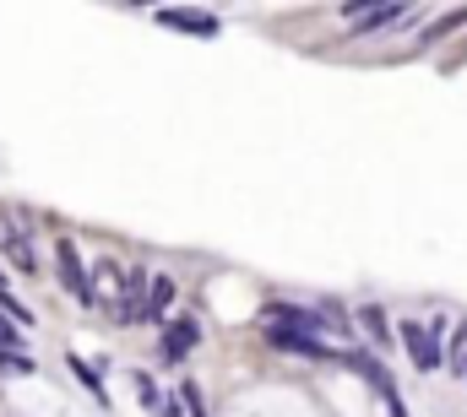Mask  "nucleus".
<instances>
[{
  "mask_svg": "<svg viewBox=\"0 0 467 417\" xmlns=\"http://www.w3.org/2000/svg\"><path fill=\"white\" fill-rule=\"evenodd\" d=\"M397 331H402V347H408V358H413V369H419V374H435V369L446 363V352H441L446 320H430V325H419V320H402Z\"/></svg>",
  "mask_w": 467,
  "mask_h": 417,
  "instance_id": "f257e3e1",
  "label": "nucleus"
},
{
  "mask_svg": "<svg viewBox=\"0 0 467 417\" xmlns=\"http://www.w3.org/2000/svg\"><path fill=\"white\" fill-rule=\"evenodd\" d=\"M55 266H60V282H66V293H71L82 310H99V304H93V288H88V260H82L77 239H60V244H55Z\"/></svg>",
  "mask_w": 467,
  "mask_h": 417,
  "instance_id": "f03ea898",
  "label": "nucleus"
},
{
  "mask_svg": "<svg viewBox=\"0 0 467 417\" xmlns=\"http://www.w3.org/2000/svg\"><path fill=\"white\" fill-rule=\"evenodd\" d=\"M261 336L283 352H299V358H321V363H337L343 347H327L321 336H305V331H288V325H261Z\"/></svg>",
  "mask_w": 467,
  "mask_h": 417,
  "instance_id": "7ed1b4c3",
  "label": "nucleus"
},
{
  "mask_svg": "<svg viewBox=\"0 0 467 417\" xmlns=\"http://www.w3.org/2000/svg\"><path fill=\"white\" fill-rule=\"evenodd\" d=\"M196 347H202V320H196V314L169 320V325H163V336H158L163 363H180V358H185V352H196Z\"/></svg>",
  "mask_w": 467,
  "mask_h": 417,
  "instance_id": "20e7f679",
  "label": "nucleus"
},
{
  "mask_svg": "<svg viewBox=\"0 0 467 417\" xmlns=\"http://www.w3.org/2000/svg\"><path fill=\"white\" fill-rule=\"evenodd\" d=\"M163 27H174V33H196V38H218L223 33V22L213 16V11H185V5H158L152 11Z\"/></svg>",
  "mask_w": 467,
  "mask_h": 417,
  "instance_id": "39448f33",
  "label": "nucleus"
},
{
  "mask_svg": "<svg viewBox=\"0 0 467 417\" xmlns=\"http://www.w3.org/2000/svg\"><path fill=\"white\" fill-rule=\"evenodd\" d=\"M343 16L353 22L348 33H386V27H397V22H408L413 11H408V5H343Z\"/></svg>",
  "mask_w": 467,
  "mask_h": 417,
  "instance_id": "423d86ee",
  "label": "nucleus"
},
{
  "mask_svg": "<svg viewBox=\"0 0 467 417\" xmlns=\"http://www.w3.org/2000/svg\"><path fill=\"white\" fill-rule=\"evenodd\" d=\"M337 363H343V369H353V374H358V380L380 396V402H386V396H397V385H391V374H386V363H380V358H369V352H358V347H353V352H343Z\"/></svg>",
  "mask_w": 467,
  "mask_h": 417,
  "instance_id": "0eeeda50",
  "label": "nucleus"
},
{
  "mask_svg": "<svg viewBox=\"0 0 467 417\" xmlns=\"http://www.w3.org/2000/svg\"><path fill=\"white\" fill-rule=\"evenodd\" d=\"M147 288H152V293L141 299V320H163L169 304H174V293H180V282H174V277H152Z\"/></svg>",
  "mask_w": 467,
  "mask_h": 417,
  "instance_id": "6e6552de",
  "label": "nucleus"
},
{
  "mask_svg": "<svg viewBox=\"0 0 467 417\" xmlns=\"http://www.w3.org/2000/svg\"><path fill=\"white\" fill-rule=\"evenodd\" d=\"M0 249H5V260H11L16 271H33V266H38V255H33V239H27L22 228H5V239H0Z\"/></svg>",
  "mask_w": 467,
  "mask_h": 417,
  "instance_id": "1a4fd4ad",
  "label": "nucleus"
},
{
  "mask_svg": "<svg viewBox=\"0 0 467 417\" xmlns=\"http://www.w3.org/2000/svg\"><path fill=\"white\" fill-rule=\"evenodd\" d=\"M66 363H71V374H77V380H82V385H88V391H93V396L104 402V407H109V391H104V374H99V369H93V363H88L82 352H71Z\"/></svg>",
  "mask_w": 467,
  "mask_h": 417,
  "instance_id": "9d476101",
  "label": "nucleus"
},
{
  "mask_svg": "<svg viewBox=\"0 0 467 417\" xmlns=\"http://www.w3.org/2000/svg\"><path fill=\"white\" fill-rule=\"evenodd\" d=\"M358 325L369 331V341H375V347H386V341H391V320H386V310H380V304H364Z\"/></svg>",
  "mask_w": 467,
  "mask_h": 417,
  "instance_id": "9b49d317",
  "label": "nucleus"
},
{
  "mask_svg": "<svg viewBox=\"0 0 467 417\" xmlns=\"http://www.w3.org/2000/svg\"><path fill=\"white\" fill-rule=\"evenodd\" d=\"M462 22H467V5H457V11H446V16H435V22L419 33V44H435V38H446L451 27H462Z\"/></svg>",
  "mask_w": 467,
  "mask_h": 417,
  "instance_id": "f8f14e48",
  "label": "nucleus"
},
{
  "mask_svg": "<svg viewBox=\"0 0 467 417\" xmlns=\"http://www.w3.org/2000/svg\"><path fill=\"white\" fill-rule=\"evenodd\" d=\"M0 314H5L11 325H33V310H27V304H22V299L5 288V277H0Z\"/></svg>",
  "mask_w": 467,
  "mask_h": 417,
  "instance_id": "ddd939ff",
  "label": "nucleus"
},
{
  "mask_svg": "<svg viewBox=\"0 0 467 417\" xmlns=\"http://www.w3.org/2000/svg\"><path fill=\"white\" fill-rule=\"evenodd\" d=\"M0 374L5 380H27V374H38V363H33V352H0Z\"/></svg>",
  "mask_w": 467,
  "mask_h": 417,
  "instance_id": "4468645a",
  "label": "nucleus"
},
{
  "mask_svg": "<svg viewBox=\"0 0 467 417\" xmlns=\"http://www.w3.org/2000/svg\"><path fill=\"white\" fill-rule=\"evenodd\" d=\"M130 385H136V396H141V407H163V391H158V380H152L147 369H136V374H130Z\"/></svg>",
  "mask_w": 467,
  "mask_h": 417,
  "instance_id": "2eb2a0df",
  "label": "nucleus"
},
{
  "mask_svg": "<svg viewBox=\"0 0 467 417\" xmlns=\"http://www.w3.org/2000/svg\"><path fill=\"white\" fill-rule=\"evenodd\" d=\"M0 352H27V341H22V331L0 314Z\"/></svg>",
  "mask_w": 467,
  "mask_h": 417,
  "instance_id": "dca6fc26",
  "label": "nucleus"
},
{
  "mask_svg": "<svg viewBox=\"0 0 467 417\" xmlns=\"http://www.w3.org/2000/svg\"><path fill=\"white\" fill-rule=\"evenodd\" d=\"M451 374H467V325H457V347H451Z\"/></svg>",
  "mask_w": 467,
  "mask_h": 417,
  "instance_id": "f3484780",
  "label": "nucleus"
},
{
  "mask_svg": "<svg viewBox=\"0 0 467 417\" xmlns=\"http://www.w3.org/2000/svg\"><path fill=\"white\" fill-rule=\"evenodd\" d=\"M386 412H391V417H408V407H402V396H386Z\"/></svg>",
  "mask_w": 467,
  "mask_h": 417,
  "instance_id": "a211bd4d",
  "label": "nucleus"
},
{
  "mask_svg": "<svg viewBox=\"0 0 467 417\" xmlns=\"http://www.w3.org/2000/svg\"><path fill=\"white\" fill-rule=\"evenodd\" d=\"M462 380H467V374H462Z\"/></svg>",
  "mask_w": 467,
  "mask_h": 417,
  "instance_id": "6ab92c4d",
  "label": "nucleus"
}]
</instances>
